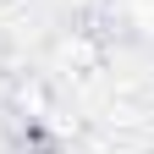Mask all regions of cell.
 <instances>
[{"instance_id": "1", "label": "cell", "mask_w": 154, "mask_h": 154, "mask_svg": "<svg viewBox=\"0 0 154 154\" xmlns=\"http://www.w3.org/2000/svg\"><path fill=\"white\" fill-rule=\"evenodd\" d=\"M50 66L66 72V77H94V72L105 66V44H99L88 28H72V33H61V38L50 44Z\"/></svg>"}, {"instance_id": "2", "label": "cell", "mask_w": 154, "mask_h": 154, "mask_svg": "<svg viewBox=\"0 0 154 154\" xmlns=\"http://www.w3.org/2000/svg\"><path fill=\"white\" fill-rule=\"evenodd\" d=\"M11 116H17V121H50V116H55L50 88L38 83V77H17V83H11Z\"/></svg>"}]
</instances>
